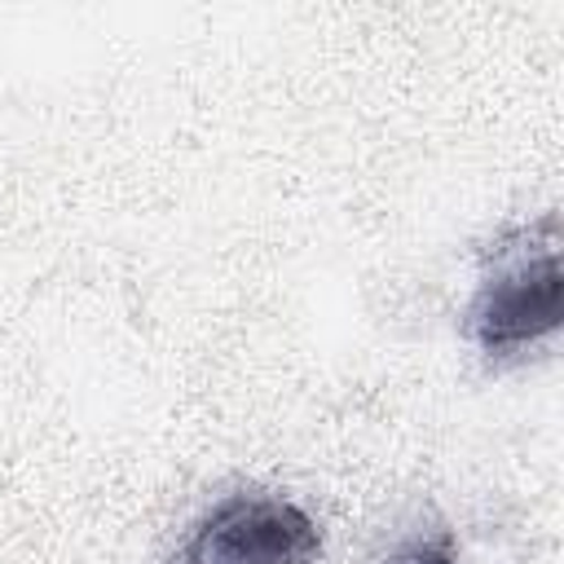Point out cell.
<instances>
[{
    "mask_svg": "<svg viewBox=\"0 0 564 564\" xmlns=\"http://www.w3.org/2000/svg\"><path fill=\"white\" fill-rule=\"evenodd\" d=\"M322 524L286 494L234 489L207 502L172 564H317Z\"/></svg>",
    "mask_w": 564,
    "mask_h": 564,
    "instance_id": "obj_2",
    "label": "cell"
},
{
    "mask_svg": "<svg viewBox=\"0 0 564 564\" xmlns=\"http://www.w3.org/2000/svg\"><path fill=\"white\" fill-rule=\"evenodd\" d=\"M379 564H471V560L458 551V542L445 524H414L388 542Z\"/></svg>",
    "mask_w": 564,
    "mask_h": 564,
    "instance_id": "obj_3",
    "label": "cell"
},
{
    "mask_svg": "<svg viewBox=\"0 0 564 564\" xmlns=\"http://www.w3.org/2000/svg\"><path fill=\"white\" fill-rule=\"evenodd\" d=\"M564 269H560V220L546 212L538 225L502 238L480 269V282L463 313V335L494 361H520L560 330Z\"/></svg>",
    "mask_w": 564,
    "mask_h": 564,
    "instance_id": "obj_1",
    "label": "cell"
}]
</instances>
